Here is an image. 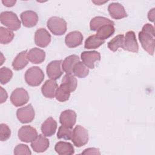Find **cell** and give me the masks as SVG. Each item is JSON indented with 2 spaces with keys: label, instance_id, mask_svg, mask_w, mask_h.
Instances as JSON below:
<instances>
[{
  "label": "cell",
  "instance_id": "cell-16",
  "mask_svg": "<svg viewBox=\"0 0 155 155\" xmlns=\"http://www.w3.org/2000/svg\"><path fill=\"white\" fill-rule=\"evenodd\" d=\"M21 19L24 27L31 28L35 26L38 21V16L32 10H27L21 14Z\"/></svg>",
  "mask_w": 155,
  "mask_h": 155
},
{
  "label": "cell",
  "instance_id": "cell-26",
  "mask_svg": "<svg viewBox=\"0 0 155 155\" xmlns=\"http://www.w3.org/2000/svg\"><path fill=\"white\" fill-rule=\"evenodd\" d=\"M114 31L115 29L114 25L111 24L104 25L97 30L96 35L99 39L105 41L106 39H108L112 36L114 34Z\"/></svg>",
  "mask_w": 155,
  "mask_h": 155
},
{
  "label": "cell",
  "instance_id": "cell-18",
  "mask_svg": "<svg viewBox=\"0 0 155 155\" xmlns=\"http://www.w3.org/2000/svg\"><path fill=\"white\" fill-rule=\"evenodd\" d=\"M58 88V85L55 80H47L42 85L41 92L44 97L51 99L55 97L56 91Z\"/></svg>",
  "mask_w": 155,
  "mask_h": 155
},
{
  "label": "cell",
  "instance_id": "cell-11",
  "mask_svg": "<svg viewBox=\"0 0 155 155\" xmlns=\"http://www.w3.org/2000/svg\"><path fill=\"white\" fill-rule=\"evenodd\" d=\"M62 60H54L50 62L47 66V74L51 79L56 80L62 74L63 71L61 67Z\"/></svg>",
  "mask_w": 155,
  "mask_h": 155
},
{
  "label": "cell",
  "instance_id": "cell-31",
  "mask_svg": "<svg viewBox=\"0 0 155 155\" xmlns=\"http://www.w3.org/2000/svg\"><path fill=\"white\" fill-rule=\"evenodd\" d=\"M13 76L12 71L7 67H2L0 69V82L2 85L8 83Z\"/></svg>",
  "mask_w": 155,
  "mask_h": 155
},
{
  "label": "cell",
  "instance_id": "cell-20",
  "mask_svg": "<svg viewBox=\"0 0 155 155\" xmlns=\"http://www.w3.org/2000/svg\"><path fill=\"white\" fill-rule=\"evenodd\" d=\"M27 57L32 64H41L45 60V53L40 48H33L28 52Z\"/></svg>",
  "mask_w": 155,
  "mask_h": 155
},
{
  "label": "cell",
  "instance_id": "cell-10",
  "mask_svg": "<svg viewBox=\"0 0 155 155\" xmlns=\"http://www.w3.org/2000/svg\"><path fill=\"white\" fill-rule=\"evenodd\" d=\"M122 48L133 53L138 52L139 45L136 40V35L133 31H128L126 33Z\"/></svg>",
  "mask_w": 155,
  "mask_h": 155
},
{
  "label": "cell",
  "instance_id": "cell-37",
  "mask_svg": "<svg viewBox=\"0 0 155 155\" xmlns=\"http://www.w3.org/2000/svg\"><path fill=\"white\" fill-rule=\"evenodd\" d=\"M0 89H1V102H0V103L2 104L5 101H6L8 96H7V93L6 91L2 87H0Z\"/></svg>",
  "mask_w": 155,
  "mask_h": 155
},
{
  "label": "cell",
  "instance_id": "cell-19",
  "mask_svg": "<svg viewBox=\"0 0 155 155\" xmlns=\"http://www.w3.org/2000/svg\"><path fill=\"white\" fill-rule=\"evenodd\" d=\"M41 128L45 136L51 137L56 131L57 122L52 117H49L42 124Z\"/></svg>",
  "mask_w": 155,
  "mask_h": 155
},
{
  "label": "cell",
  "instance_id": "cell-9",
  "mask_svg": "<svg viewBox=\"0 0 155 155\" xmlns=\"http://www.w3.org/2000/svg\"><path fill=\"white\" fill-rule=\"evenodd\" d=\"M81 58L84 64L93 69L94 68L95 63L100 61L101 54L97 51H85L81 53Z\"/></svg>",
  "mask_w": 155,
  "mask_h": 155
},
{
  "label": "cell",
  "instance_id": "cell-39",
  "mask_svg": "<svg viewBox=\"0 0 155 155\" xmlns=\"http://www.w3.org/2000/svg\"><path fill=\"white\" fill-rule=\"evenodd\" d=\"M154 8H152L151 10H150L148 13V18L149 19V21H151V22H154Z\"/></svg>",
  "mask_w": 155,
  "mask_h": 155
},
{
  "label": "cell",
  "instance_id": "cell-22",
  "mask_svg": "<svg viewBox=\"0 0 155 155\" xmlns=\"http://www.w3.org/2000/svg\"><path fill=\"white\" fill-rule=\"evenodd\" d=\"M77 79L71 74H66L64 76L61 85L70 93L73 92L77 87Z\"/></svg>",
  "mask_w": 155,
  "mask_h": 155
},
{
  "label": "cell",
  "instance_id": "cell-8",
  "mask_svg": "<svg viewBox=\"0 0 155 155\" xmlns=\"http://www.w3.org/2000/svg\"><path fill=\"white\" fill-rule=\"evenodd\" d=\"M20 140L28 143L33 141L38 137L36 130L30 125H24L19 128L18 133Z\"/></svg>",
  "mask_w": 155,
  "mask_h": 155
},
{
  "label": "cell",
  "instance_id": "cell-14",
  "mask_svg": "<svg viewBox=\"0 0 155 155\" xmlns=\"http://www.w3.org/2000/svg\"><path fill=\"white\" fill-rule=\"evenodd\" d=\"M111 17L115 19H120L127 16V13L122 5L118 2H112L108 7Z\"/></svg>",
  "mask_w": 155,
  "mask_h": 155
},
{
  "label": "cell",
  "instance_id": "cell-2",
  "mask_svg": "<svg viewBox=\"0 0 155 155\" xmlns=\"http://www.w3.org/2000/svg\"><path fill=\"white\" fill-rule=\"evenodd\" d=\"M44 79V73L38 67H31L25 71V80L28 85L38 86L41 84Z\"/></svg>",
  "mask_w": 155,
  "mask_h": 155
},
{
  "label": "cell",
  "instance_id": "cell-24",
  "mask_svg": "<svg viewBox=\"0 0 155 155\" xmlns=\"http://www.w3.org/2000/svg\"><path fill=\"white\" fill-rule=\"evenodd\" d=\"M78 62H79V58L77 55L68 56L62 62V68L67 74H71L74 66Z\"/></svg>",
  "mask_w": 155,
  "mask_h": 155
},
{
  "label": "cell",
  "instance_id": "cell-7",
  "mask_svg": "<svg viewBox=\"0 0 155 155\" xmlns=\"http://www.w3.org/2000/svg\"><path fill=\"white\" fill-rule=\"evenodd\" d=\"M35 115V110L31 104L21 107L16 111L17 118L22 124L31 122L34 119Z\"/></svg>",
  "mask_w": 155,
  "mask_h": 155
},
{
  "label": "cell",
  "instance_id": "cell-25",
  "mask_svg": "<svg viewBox=\"0 0 155 155\" xmlns=\"http://www.w3.org/2000/svg\"><path fill=\"white\" fill-rule=\"evenodd\" d=\"M107 24H111L114 25V22L113 21L105 17L96 16L90 21V28L91 30L97 31L102 26Z\"/></svg>",
  "mask_w": 155,
  "mask_h": 155
},
{
  "label": "cell",
  "instance_id": "cell-23",
  "mask_svg": "<svg viewBox=\"0 0 155 155\" xmlns=\"http://www.w3.org/2000/svg\"><path fill=\"white\" fill-rule=\"evenodd\" d=\"M54 150L60 155H71L74 153V149L73 145L67 142L59 141L56 143Z\"/></svg>",
  "mask_w": 155,
  "mask_h": 155
},
{
  "label": "cell",
  "instance_id": "cell-27",
  "mask_svg": "<svg viewBox=\"0 0 155 155\" xmlns=\"http://www.w3.org/2000/svg\"><path fill=\"white\" fill-rule=\"evenodd\" d=\"M105 42L104 40L99 39L96 35L90 36L85 42L84 47L87 49H95Z\"/></svg>",
  "mask_w": 155,
  "mask_h": 155
},
{
  "label": "cell",
  "instance_id": "cell-33",
  "mask_svg": "<svg viewBox=\"0 0 155 155\" xmlns=\"http://www.w3.org/2000/svg\"><path fill=\"white\" fill-rule=\"evenodd\" d=\"M70 93H70L65 88H64L61 85H60L56 91L55 97L59 102H65L69 99Z\"/></svg>",
  "mask_w": 155,
  "mask_h": 155
},
{
  "label": "cell",
  "instance_id": "cell-40",
  "mask_svg": "<svg viewBox=\"0 0 155 155\" xmlns=\"http://www.w3.org/2000/svg\"><path fill=\"white\" fill-rule=\"evenodd\" d=\"M106 2H107V1H93V2H94V4H97V5H102V4H104V3H105Z\"/></svg>",
  "mask_w": 155,
  "mask_h": 155
},
{
  "label": "cell",
  "instance_id": "cell-28",
  "mask_svg": "<svg viewBox=\"0 0 155 155\" xmlns=\"http://www.w3.org/2000/svg\"><path fill=\"white\" fill-rule=\"evenodd\" d=\"M74 74L79 78H84L89 74V69L82 62H78L75 64L73 69Z\"/></svg>",
  "mask_w": 155,
  "mask_h": 155
},
{
  "label": "cell",
  "instance_id": "cell-17",
  "mask_svg": "<svg viewBox=\"0 0 155 155\" xmlns=\"http://www.w3.org/2000/svg\"><path fill=\"white\" fill-rule=\"evenodd\" d=\"M50 142L47 138L43 134H39L31 142V147L36 153H42L47 150L49 147Z\"/></svg>",
  "mask_w": 155,
  "mask_h": 155
},
{
  "label": "cell",
  "instance_id": "cell-21",
  "mask_svg": "<svg viewBox=\"0 0 155 155\" xmlns=\"http://www.w3.org/2000/svg\"><path fill=\"white\" fill-rule=\"evenodd\" d=\"M27 51H22L20 52L14 59L12 62V67L15 70H21L23 69L28 63L27 57Z\"/></svg>",
  "mask_w": 155,
  "mask_h": 155
},
{
  "label": "cell",
  "instance_id": "cell-30",
  "mask_svg": "<svg viewBox=\"0 0 155 155\" xmlns=\"http://www.w3.org/2000/svg\"><path fill=\"white\" fill-rule=\"evenodd\" d=\"M14 38V33L10 29L1 27H0V42L2 44L10 43Z\"/></svg>",
  "mask_w": 155,
  "mask_h": 155
},
{
  "label": "cell",
  "instance_id": "cell-35",
  "mask_svg": "<svg viewBox=\"0 0 155 155\" xmlns=\"http://www.w3.org/2000/svg\"><path fill=\"white\" fill-rule=\"evenodd\" d=\"M14 154L16 155L19 154H27L30 155L31 152L28 147V145L25 144H19L14 149Z\"/></svg>",
  "mask_w": 155,
  "mask_h": 155
},
{
  "label": "cell",
  "instance_id": "cell-15",
  "mask_svg": "<svg viewBox=\"0 0 155 155\" xmlns=\"http://www.w3.org/2000/svg\"><path fill=\"white\" fill-rule=\"evenodd\" d=\"M82 41L83 35L79 31H71L65 38V43L69 48H74L81 45Z\"/></svg>",
  "mask_w": 155,
  "mask_h": 155
},
{
  "label": "cell",
  "instance_id": "cell-38",
  "mask_svg": "<svg viewBox=\"0 0 155 155\" xmlns=\"http://www.w3.org/2000/svg\"><path fill=\"white\" fill-rule=\"evenodd\" d=\"M16 1H14V0H5V1H2V4L6 6V7H13V5H15V3H16Z\"/></svg>",
  "mask_w": 155,
  "mask_h": 155
},
{
  "label": "cell",
  "instance_id": "cell-6",
  "mask_svg": "<svg viewBox=\"0 0 155 155\" xmlns=\"http://www.w3.org/2000/svg\"><path fill=\"white\" fill-rule=\"evenodd\" d=\"M29 95L27 90L23 88H18L13 91L10 96V101L15 107H21L28 102Z\"/></svg>",
  "mask_w": 155,
  "mask_h": 155
},
{
  "label": "cell",
  "instance_id": "cell-36",
  "mask_svg": "<svg viewBox=\"0 0 155 155\" xmlns=\"http://www.w3.org/2000/svg\"><path fill=\"white\" fill-rule=\"evenodd\" d=\"M82 154H100L101 153L99 150V149L96 148H88L85 150L83 152H82Z\"/></svg>",
  "mask_w": 155,
  "mask_h": 155
},
{
  "label": "cell",
  "instance_id": "cell-5",
  "mask_svg": "<svg viewBox=\"0 0 155 155\" xmlns=\"http://www.w3.org/2000/svg\"><path fill=\"white\" fill-rule=\"evenodd\" d=\"M71 141L77 147H81L87 143L88 133L87 130L81 125H77L73 130Z\"/></svg>",
  "mask_w": 155,
  "mask_h": 155
},
{
  "label": "cell",
  "instance_id": "cell-13",
  "mask_svg": "<svg viewBox=\"0 0 155 155\" xmlns=\"http://www.w3.org/2000/svg\"><path fill=\"white\" fill-rule=\"evenodd\" d=\"M76 113L72 110H66L62 111L59 117V121L62 125L72 128L76 121Z\"/></svg>",
  "mask_w": 155,
  "mask_h": 155
},
{
  "label": "cell",
  "instance_id": "cell-4",
  "mask_svg": "<svg viewBox=\"0 0 155 155\" xmlns=\"http://www.w3.org/2000/svg\"><path fill=\"white\" fill-rule=\"evenodd\" d=\"M47 25L50 31L54 35L61 36L67 31L66 21L59 17L52 16L48 19Z\"/></svg>",
  "mask_w": 155,
  "mask_h": 155
},
{
  "label": "cell",
  "instance_id": "cell-1",
  "mask_svg": "<svg viewBox=\"0 0 155 155\" xmlns=\"http://www.w3.org/2000/svg\"><path fill=\"white\" fill-rule=\"evenodd\" d=\"M139 39L144 50L153 56L155 45L154 27L150 24H145L139 33Z\"/></svg>",
  "mask_w": 155,
  "mask_h": 155
},
{
  "label": "cell",
  "instance_id": "cell-3",
  "mask_svg": "<svg viewBox=\"0 0 155 155\" xmlns=\"http://www.w3.org/2000/svg\"><path fill=\"white\" fill-rule=\"evenodd\" d=\"M0 21L2 24L13 31H16L21 27V21L18 16L13 12L5 11L1 13Z\"/></svg>",
  "mask_w": 155,
  "mask_h": 155
},
{
  "label": "cell",
  "instance_id": "cell-29",
  "mask_svg": "<svg viewBox=\"0 0 155 155\" xmlns=\"http://www.w3.org/2000/svg\"><path fill=\"white\" fill-rule=\"evenodd\" d=\"M124 41L123 35H119L113 38L108 43V48L112 51H116L119 48H122Z\"/></svg>",
  "mask_w": 155,
  "mask_h": 155
},
{
  "label": "cell",
  "instance_id": "cell-34",
  "mask_svg": "<svg viewBox=\"0 0 155 155\" xmlns=\"http://www.w3.org/2000/svg\"><path fill=\"white\" fill-rule=\"evenodd\" d=\"M11 135V130L8 126L5 124L0 125V139L1 141H6Z\"/></svg>",
  "mask_w": 155,
  "mask_h": 155
},
{
  "label": "cell",
  "instance_id": "cell-12",
  "mask_svg": "<svg viewBox=\"0 0 155 155\" xmlns=\"http://www.w3.org/2000/svg\"><path fill=\"white\" fill-rule=\"evenodd\" d=\"M51 41V35L45 28L38 29L35 34V44L40 47H47Z\"/></svg>",
  "mask_w": 155,
  "mask_h": 155
},
{
  "label": "cell",
  "instance_id": "cell-32",
  "mask_svg": "<svg viewBox=\"0 0 155 155\" xmlns=\"http://www.w3.org/2000/svg\"><path fill=\"white\" fill-rule=\"evenodd\" d=\"M71 128H68L64 125L61 126L57 133V137L58 139H64L65 140H70L72 137L73 131Z\"/></svg>",
  "mask_w": 155,
  "mask_h": 155
}]
</instances>
